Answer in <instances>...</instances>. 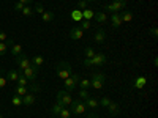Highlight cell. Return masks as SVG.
I'll return each mask as SVG.
<instances>
[{"label": "cell", "instance_id": "1", "mask_svg": "<svg viewBox=\"0 0 158 118\" xmlns=\"http://www.w3.org/2000/svg\"><path fill=\"white\" fill-rule=\"evenodd\" d=\"M56 73H57V77L60 79V81H65V79L73 73V68H71V65L68 61H60L56 66Z\"/></svg>", "mask_w": 158, "mask_h": 118}, {"label": "cell", "instance_id": "2", "mask_svg": "<svg viewBox=\"0 0 158 118\" xmlns=\"http://www.w3.org/2000/svg\"><path fill=\"white\" fill-rule=\"evenodd\" d=\"M79 81H81V77H79V74H77V73H71V74H70L67 79H65V81H63V87H65V90L71 93L73 90H76V88H77Z\"/></svg>", "mask_w": 158, "mask_h": 118}, {"label": "cell", "instance_id": "3", "mask_svg": "<svg viewBox=\"0 0 158 118\" xmlns=\"http://www.w3.org/2000/svg\"><path fill=\"white\" fill-rule=\"evenodd\" d=\"M104 81H106V76L103 73H94L90 79V87L95 88V90H101L104 85Z\"/></svg>", "mask_w": 158, "mask_h": 118}, {"label": "cell", "instance_id": "4", "mask_svg": "<svg viewBox=\"0 0 158 118\" xmlns=\"http://www.w3.org/2000/svg\"><path fill=\"white\" fill-rule=\"evenodd\" d=\"M56 102L57 104H62V106H65V107H68L70 104L73 102V96L70 95V91L60 90V91H57V101Z\"/></svg>", "mask_w": 158, "mask_h": 118}, {"label": "cell", "instance_id": "5", "mask_svg": "<svg viewBox=\"0 0 158 118\" xmlns=\"http://www.w3.org/2000/svg\"><path fill=\"white\" fill-rule=\"evenodd\" d=\"M71 110L70 112H73L74 115H82V113H85V110H87V106H85V102L82 101V99H74L71 104Z\"/></svg>", "mask_w": 158, "mask_h": 118}, {"label": "cell", "instance_id": "6", "mask_svg": "<svg viewBox=\"0 0 158 118\" xmlns=\"http://www.w3.org/2000/svg\"><path fill=\"white\" fill-rule=\"evenodd\" d=\"M16 65H18L19 71H24L25 68H29L30 65H32V60H30V58H29L27 55H25L24 52H22L21 55H18V57H16Z\"/></svg>", "mask_w": 158, "mask_h": 118}, {"label": "cell", "instance_id": "7", "mask_svg": "<svg viewBox=\"0 0 158 118\" xmlns=\"http://www.w3.org/2000/svg\"><path fill=\"white\" fill-rule=\"evenodd\" d=\"M21 73L29 79V82H35V81H36V76H38V68L33 66V65H30L29 68H25V69L21 71Z\"/></svg>", "mask_w": 158, "mask_h": 118}, {"label": "cell", "instance_id": "8", "mask_svg": "<svg viewBox=\"0 0 158 118\" xmlns=\"http://www.w3.org/2000/svg\"><path fill=\"white\" fill-rule=\"evenodd\" d=\"M90 60H92V66H103V65L108 61V58H106L104 54H95Z\"/></svg>", "mask_w": 158, "mask_h": 118}, {"label": "cell", "instance_id": "9", "mask_svg": "<svg viewBox=\"0 0 158 118\" xmlns=\"http://www.w3.org/2000/svg\"><path fill=\"white\" fill-rule=\"evenodd\" d=\"M82 35H84V30L79 27H73L71 30H70V39H73V41H77V39H81L82 38Z\"/></svg>", "mask_w": 158, "mask_h": 118}, {"label": "cell", "instance_id": "10", "mask_svg": "<svg viewBox=\"0 0 158 118\" xmlns=\"http://www.w3.org/2000/svg\"><path fill=\"white\" fill-rule=\"evenodd\" d=\"M94 21L100 25L103 24H106L108 22V16H106V13H103V11H95V14H94Z\"/></svg>", "mask_w": 158, "mask_h": 118}, {"label": "cell", "instance_id": "11", "mask_svg": "<svg viewBox=\"0 0 158 118\" xmlns=\"http://www.w3.org/2000/svg\"><path fill=\"white\" fill-rule=\"evenodd\" d=\"M35 93H30V91H27V93H25L24 96H22V104L24 106H32V104H35Z\"/></svg>", "mask_w": 158, "mask_h": 118}, {"label": "cell", "instance_id": "12", "mask_svg": "<svg viewBox=\"0 0 158 118\" xmlns=\"http://www.w3.org/2000/svg\"><path fill=\"white\" fill-rule=\"evenodd\" d=\"M19 74H21L19 69H10L8 73H5V76H6V79H8L10 82H18Z\"/></svg>", "mask_w": 158, "mask_h": 118}, {"label": "cell", "instance_id": "13", "mask_svg": "<svg viewBox=\"0 0 158 118\" xmlns=\"http://www.w3.org/2000/svg\"><path fill=\"white\" fill-rule=\"evenodd\" d=\"M111 25H112V29H118L122 25V19L118 13H112L111 14Z\"/></svg>", "mask_w": 158, "mask_h": 118}, {"label": "cell", "instance_id": "14", "mask_svg": "<svg viewBox=\"0 0 158 118\" xmlns=\"http://www.w3.org/2000/svg\"><path fill=\"white\" fill-rule=\"evenodd\" d=\"M85 106H87V109H90V110H95L98 106H100V102H98V99H95V98H92V96H89L85 101Z\"/></svg>", "mask_w": 158, "mask_h": 118}, {"label": "cell", "instance_id": "15", "mask_svg": "<svg viewBox=\"0 0 158 118\" xmlns=\"http://www.w3.org/2000/svg\"><path fill=\"white\" fill-rule=\"evenodd\" d=\"M104 39H106V32H104L103 29H98V30L95 32V35H94V41L100 44V43L104 41Z\"/></svg>", "mask_w": 158, "mask_h": 118}, {"label": "cell", "instance_id": "16", "mask_svg": "<svg viewBox=\"0 0 158 118\" xmlns=\"http://www.w3.org/2000/svg\"><path fill=\"white\" fill-rule=\"evenodd\" d=\"M118 14H120L122 24H123V22H131V21H133V13L128 11V10H122L120 13H118Z\"/></svg>", "mask_w": 158, "mask_h": 118}, {"label": "cell", "instance_id": "17", "mask_svg": "<svg viewBox=\"0 0 158 118\" xmlns=\"http://www.w3.org/2000/svg\"><path fill=\"white\" fill-rule=\"evenodd\" d=\"M10 52H11V55L16 58L18 55L22 54V46H21V44H13V46L10 47Z\"/></svg>", "mask_w": 158, "mask_h": 118}, {"label": "cell", "instance_id": "18", "mask_svg": "<svg viewBox=\"0 0 158 118\" xmlns=\"http://www.w3.org/2000/svg\"><path fill=\"white\" fill-rule=\"evenodd\" d=\"M106 109H108V110H109V113H111V115H114V116H117L118 113H120V107H118V104H115V102H111Z\"/></svg>", "mask_w": 158, "mask_h": 118}, {"label": "cell", "instance_id": "19", "mask_svg": "<svg viewBox=\"0 0 158 118\" xmlns=\"http://www.w3.org/2000/svg\"><path fill=\"white\" fill-rule=\"evenodd\" d=\"M70 18H71L74 22H81V21H82V11H81V10H73L71 14H70Z\"/></svg>", "mask_w": 158, "mask_h": 118}, {"label": "cell", "instance_id": "20", "mask_svg": "<svg viewBox=\"0 0 158 118\" xmlns=\"http://www.w3.org/2000/svg\"><path fill=\"white\" fill-rule=\"evenodd\" d=\"M103 8H104V10H108L109 13H120V11H122V8L118 6L117 3H114V2H112V3H109V5H104Z\"/></svg>", "mask_w": 158, "mask_h": 118}, {"label": "cell", "instance_id": "21", "mask_svg": "<svg viewBox=\"0 0 158 118\" xmlns=\"http://www.w3.org/2000/svg\"><path fill=\"white\" fill-rule=\"evenodd\" d=\"M94 14H95L94 10H89V8L82 10V19L84 21H92V19H94Z\"/></svg>", "mask_w": 158, "mask_h": 118}, {"label": "cell", "instance_id": "22", "mask_svg": "<svg viewBox=\"0 0 158 118\" xmlns=\"http://www.w3.org/2000/svg\"><path fill=\"white\" fill-rule=\"evenodd\" d=\"M43 63H44V58H43V55H35V57L32 58V65H33V66H36V68H40Z\"/></svg>", "mask_w": 158, "mask_h": 118}, {"label": "cell", "instance_id": "23", "mask_svg": "<svg viewBox=\"0 0 158 118\" xmlns=\"http://www.w3.org/2000/svg\"><path fill=\"white\" fill-rule=\"evenodd\" d=\"M21 13H22L24 16H27V18H32V16L35 14V10H33L30 5H25V6H24V10H22Z\"/></svg>", "mask_w": 158, "mask_h": 118}, {"label": "cell", "instance_id": "24", "mask_svg": "<svg viewBox=\"0 0 158 118\" xmlns=\"http://www.w3.org/2000/svg\"><path fill=\"white\" fill-rule=\"evenodd\" d=\"M29 84H30L29 79L21 73V74H19V79H18V85H19V87H29Z\"/></svg>", "mask_w": 158, "mask_h": 118}, {"label": "cell", "instance_id": "25", "mask_svg": "<svg viewBox=\"0 0 158 118\" xmlns=\"http://www.w3.org/2000/svg\"><path fill=\"white\" fill-rule=\"evenodd\" d=\"M27 90L30 91V93H38V91L41 90V87H40V84H38V82H30V84H29V87H27Z\"/></svg>", "mask_w": 158, "mask_h": 118}, {"label": "cell", "instance_id": "26", "mask_svg": "<svg viewBox=\"0 0 158 118\" xmlns=\"http://www.w3.org/2000/svg\"><path fill=\"white\" fill-rule=\"evenodd\" d=\"M63 107H65V106H62V104H57V102H56L54 106L51 107V113L56 115V116H59V113H60V110H62Z\"/></svg>", "mask_w": 158, "mask_h": 118}, {"label": "cell", "instance_id": "27", "mask_svg": "<svg viewBox=\"0 0 158 118\" xmlns=\"http://www.w3.org/2000/svg\"><path fill=\"white\" fill-rule=\"evenodd\" d=\"M77 87L81 90H89L90 88V81H89V79H81L79 84H77Z\"/></svg>", "mask_w": 158, "mask_h": 118}, {"label": "cell", "instance_id": "28", "mask_svg": "<svg viewBox=\"0 0 158 118\" xmlns=\"http://www.w3.org/2000/svg\"><path fill=\"white\" fill-rule=\"evenodd\" d=\"M41 19L44 22H51V21H54V13H51V11H44L43 14H41Z\"/></svg>", "mask_w": 158, "mask_h": 118}, {"label": "cell", "instance_id": "29", "mask_svg": "<svg viewBox=\"0 0 158 118\" xmlns=\"http://www.w3.org/2000/svg\"><path fill=\"white\" fill-rule=\"evenodd\" d=\"M11 102H13V106L19 107V106H22V98H21L19 95H16V93H15V96L11 98Z\"/></svg>", "mask_w": 158, "mask_h": 118}, {"label": "cell", "instance_id": "30", "mask_svg": "<svg viewBox=\"0 0 158 118\" xmlns=\"http://www.w3.org/2000/svg\"><path fill=\"white\" fill-rule=\"evenodd\" d=\"M59 116H60V118H71V112H70V109H68V107H63V109L60 110Z\"/></svg>", "mask_w": 158, "mask_h": 118}, {"label": "cell", "instance_id": "31", "mask_svg": "<svg viewBox=\"0 0 158 118\" xmlns=\"http://www.w3.org/2000/svg\"><path fill=\"white\" fill-rule=\"evenodd\" d=\"M95 54H97V52L94 50V47H85V49H84V55H85V58H92Z\"/></svg>", "mask_w": 158, "mask_h": 118}, {"label": "cell", "instance_id": "32", "mask_svg": "<svg viewBox=\"0 0 158 118\" xmlns=\"http://www.w3.org/2000/svg\"><path fill=\"white\" fill-rule=\"evenodd\" d=\"M8 44H6V41H0V57L2 55H5L6 52H8Z\"/></svg>", "mask_w": 158, "mask_h": 118}, {"label": "cell", "instance_id": "33", "mask_svg": "<svg viewBox=\"0 0 158 118\" xmlns=\"http://www.w3.org/2000/svg\"><path fill=\"white\" fill-rule=\"evenodd\" d=\"M27 91H29V90H27V87H19V85H18V87H16V90H15V93H16V95H19V96L22 98L25 93H27Z\"/></svg>", "mask_w": 158, "mask_h": 118}, {"label": "cell", "instance_id": "34", "mask_svg": "<svg viewBox=\"0 0 158 118\" xmlns=\"http://www.w3.org/2000/svg\"><path fill=\"white\" fill-rule=\"evenodd\" d=\"M6 84H8V79L5 76V71H2V73H0V90H2Z\"/></svg>", "mask_w": 158, "mask_h": 118}, {"label": "cell", "instance_id": "35", "mask_svg": "<svg viewBox=\"0 0 158 118\" xmlns=\"http://www.w3.org/2000/svg\"><path fill=\"white\" fill-rule=\"evenodd\" d=\"M98 102H100V106H103V107H108L112 101H111V98H108V96H103Z\"/></svg>", "mask_w": 158, "mask_h": 118}, {"label": "cell", "instance_id": "36", "mask_svg": "<svg viewBox=\"0 0 158 118\" xmlns=\"http://www.w3.org/2000/svg\"><path fill=\"white\" fill-rule=\"evenodd\" d=\"M90 96V93H89V90H79V99H82V101H85L87 98Z\"/></svg>", "mask_w": 158, "mask_h": 118}, {"label": "cell", "instance_id": "37", "mask_svg": "<svg viewBox=\"0 0 158 118\" xmlns=\"http://www.w3.org/2000/svg\"><path fill=\"white\" fill-rule=\"evenodd\" d=\"M79 27H81L82 30H89V29L92 27V22H90V21H84V19H82V21H81V25H79Z\"/></svg>", "mask_w": 158, "mask_h": 118}, {"label": "cell", "instance_id": "38", "mask_svg": "<svg viewBox=\"0 0 158 118\" xmlns=\"http://www.w3.org/2000/svg\"><path fill=\"white\" fill-rule=\"evenodd\" d=\"M87 5H89V2H85V0H79V2H77V10H85L87 8Z\"/></svg>", "mask_w": 158, "mask_h": 118}, {"label": "cell", "instance_id": "39", "mask_svg": "<svg viewBox=\"0 0 158 118\" xmlns=\"http://www.w3.org/2000/svg\"><path fill=\"white\" fill-rule=\"evenodd\" d=\"M33 10H35V13H40V14H43V13H44V11H46V10H44V8H43V5H40V3H36V5H35V8H33Z\"/></svg>", "mask_w": 158, "mask_h": 118}, {"label": "cell", "instance_id": "40", "mask_svg": "<svg viewBox=\"0 0 158 118\" xmlns=\"http://www.w3.org/2000/svg\"><path fill=\"white\" fill-rule=\"evenodd\" d=\"M24 6H25L24 3L16 2V3H15V6H13V10H15V11H22V10H24Z\"/></svg>", "mask_w": 158, "mask_h": 118}, {"label": "cell", "instance_id": "41", "mask_svg": "<svg viewBox=\"0 0 158 118\" xmlns=\"http://www.w3.org/2000/svg\"><path fill=\"white\" fill-rule=\"evenodd\" d=\"M114 3H117L122 10H125V6H127V0H114Z\"/></svg>", "mask_w": 158, "mask_h": 118}, {"label": "cell", "instance_id": "42", "mask_svg": "<svg viewBox=\"0 0 158 118\" xmlns=\"http://www.w3.org/2000/svg\"><path fill=\"white\" fill-rule=\"evenodd\" d=\"M6 39H8V35H6L5 32L0 30V41H6Z\"/></svg>", "mask_w": 158, "mask_h": 118}, {"label": "cell", "instance_id": "43", "mask_svg": "<svg viewBox=\"0 0 158 118\" xmlns=\"http://www.w3.org/2000/svg\"><path fill=\"white\" fill-rule=\"evenodd\" d=\"M84 66H85V68H90V66H92V60H90V58H85V60H84Z\"/></svg>", "mask_w": 158, "mask_h": 118}, {"label": "cell", "instance_id": "44", "mask_svg": "<svg viewBox=\"0 0 158 118\" xmlns=\"http://www.w3.org/2000/svg\"><path fill=\"white\" fill-rule=\"evenodd\" d=\"M150 35H152L153 38H156V36H158V30H156V27H153V29L150 30Z\"/></svg>", "mask_w": 158, "mask_h": 118}, {"label": "cell", "instance_id": "45", "mask_svg": "<svg viewBox=\"0 0 158 118\" xmlns=\"http://www.w3.org/2000/svg\"><path fill=\"white\" fill-rule=\"evenodd\" d=\"M18 2H21V3H24V5H30L33 0H18Z\"/></svg>", "mask_w": 158, "mask_h": 118}, {"label": "cell", "instance_id": "46", "mask_svg": "<svg viewBox=\"0 0 158 118\" xmlns=\"http://www.w3.org/2000/svg\"><path fill=\"white\" fill-rule=\"evenodd\" d=\"M87 118H98V116H97V115H95V113H90V115H89V116H87Z\"/></svg>", "mask_w": 158, "mask_h": 118}, {"label": "cell", "instance_id": "47", "mask_svg": "<svg viewBox=\"0 0 158 118\" xmlns=\"http://www.w3.org/2000/svg\"><path fill=\"white\" fill-rule=\"evenodd\" d=\"M85 2H97V0H85Z\"/></svg>", "mask_w": 158, "mask_h": 118}, {"label": "cell", "instance_id": "48", "mask_svg": "<svg viewBox=\"0 0 158 118\" xmlns=\"http://www.w3.org/2000/svg\"><path fill=\"white\" fill-rule=\"evenodd\" d=\"M0 118H3V116H2V115H0Z\"/></svg>", "mask_w": 158, "mask_h": 118}]
</instances>
